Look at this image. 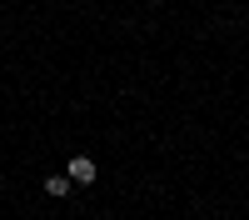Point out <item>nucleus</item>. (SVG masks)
I'll return each instance as SVG.
<instances>
[{
	"label": "nucleus",
	"mask_w": 249,
	"mask_h": 220,
	"mask_svg": "<svg viewBox=\"0 0 249 220\" xmlns=\"http://www.w3.org/2000/svg\"><path fill=\"white\" fill-rule=\"evenodd\" d=\"M65 190H70V175H45V195H55V200H60Z\"/></svg>",
	"instance_id": "f03ea898"
},
{
	"label": "nucleus",
	"mask_w": 249,
	"mask_h": 220,
	"mask_svg": "<svg viewBox=\"0 0 249 220\" xmlns=\"http://www.w3.org/2000/svg\"><path fill=\"white\" fill-rule=\"evenodd\" d=\"M65 175H70V185H95V160L90 155H75L65 165Z\"/></svg>",
	"instance_id": "f257e3e1"
}]
</instances>
